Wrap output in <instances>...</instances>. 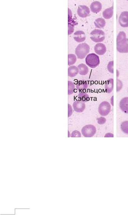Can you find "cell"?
<instances>
[{"label": "cell", "instance_id": "6da1fadb", "mask_svg": "<svg viewBox=\"0 0 128 215\" xmlns=\"http://www.w3.org/2000/svg\"><path fill=\"white\" fill-rule=\"evenodd\" d=\"M117 51L121 53L128 52V39L124 32H120L118 34L117 39Z\"/></svg>", "mask_w": 128, "mask_h": 215}, {"label": "cell", "instance_id": "7a4b0ae2", "mask_svg": "<svg viewBox=\"0 0 128 215\" xmlns=\"http://www.w3.org/2000/svg\"><path fill=\"white\" fill-rule=\"evenodd\" d=\"M90 46L85 43H83L77 46L75 52L78 59H83L90 52Z\"/></svg>", "mask_w": 128, "mask_h": 215}, {"label": "cell", "instance_id": "3957f363", "mask_svg": "<svg viewBox=\"0 0 128 215\" xmlns=\"http://www.w3.org/2000/svg\"><path fill=\"white\" fill-rule=\"evenodd\" d=\"M86 62L90 68H95L100 63L99 57L95 53L89 54L86 58Z\"/></svg>", "mask_w": 128, "mask_h": 215}, {"label": "cell", "instance_id": "277c9868", "mask_svg": "<svg viewBox=\"0 0 128 215\" xmlns=\"http://www.w3.org/2000/svg\"><path fill=\"white\" fill-rule=\"evenodd\" d=\"M90 38L96 42H102L105 38V33L101 30H94L90 33Z\"/></svg>", "mask_w": 128, "mask_h": 215}, {"label": "cell", "instance_id": "5b68a950", "mask_svg": "<svg viewBox=\"0 0 128 215\" xmlns=\"http://www.w3.org/2000/svg\"><path fill=\"white\" fill-rule=\"evenodd\" d=\"M81 132L84 137H92L96 133V129L93 125H87L82 128Z\"/></svg>", "mask_w": 128, "mask_h": 215}, {"label": "cell", "instance_id": "8992f818", "mask_svg": "<svg viewBox=\"0 0 128 215\" xmlns=\"http://www.w3.org/2000/svg\"><path fill=\"white\" fill-rule=\"evenodd\" d=\"M111 109V106L109 102L104 101L99 106L98 111L101 116H105L109 113Z\"/></svg>", "mask_w": 128, "mask_h": 215}, {"label": "cell", "instance_id": "52a82bcc", "mask_svg": "<svg viewBox=\"0 0 128 215\" xmlns=\"http://www.w3.org/2000/svg\"><path fill=\"white\" fill-rule=\"evenodd\" d=\"M77 13L80 17L85 18L90 15V11L88 7L86 6H79L77 10Z\"/></svg>", "mask_w": 128, "mask_h": 215}, {"label": "cell", "instance_id": "ba28073f", "mask_svg": "<svg viewBox=\"0 0 128 215\" xmlns=\"http://www.w3.org/2000/svg\"><path fill=\"white\" fill-rule=\"evenodd\" d=\"M119 22L120 26L124 28L128 27V12H122L120 16Z\"/></svg>", "mask_w": 128, "mask_h": 215}, {"label": "cell", "instance_id": "9c48e42d", "mask_svg": "<svg viewBox=\"0 0 128 215\" xmlns=\"http://www.w3.org/2000/svg\"><path fill=\"white\" fill-rule=\"evenodd\" d=\"M74 111L78 113H82L86 108V105L84 102L76 100L73 105Z\"/></svg>", "mask_w": 128, "mask_h": 215}, {"label": "cell", "instance_id": "30bf717a", "mask_svg": "<svg viewBox=\"0 0 128 215\" xmlns=\"http://www.w3.org/2000/svg\"><path fill=\"white\" fill-rule=\"evenodd\" d=\"M74 38L77 42H83L86 39L85 33L83 31H77L74 33Z\"/></svg>", "mask_w": 128, "mask_h": 215}, {"label": "cell", "instance_id": "8fae6325", "mask_svg": "<svg viewBox=\"0 0 128 215\" xmlns=\"http://www.w3.org/2000/svg\"><path fill=\"white\" fill-rule=\"evenodd\" d=\"M96 54L99 55H102L104 54L106 51L107 48L104 44L103 43H98L96 44L94 48Z\"/></svg>", "mask_w": 128, "mask_h": 215}, {"label": "cell", "instance_id": "7c38bea8", "mask_svg": "<svg viewBox=\"0 0 128 215\" xmlns=\"http://www.w3.org/2000/svg\"><path fill=\"white\" fill-rule=\"evenodd\" d=\"M91 10L93 12L97 13L100 12L102 9V5L100 2L95 1L93 2L90 6Z\"/></svg>", "mask_w": 128, "mask_h": 215}, {"label": "cell", "instance_id": "4fadbf2b", "mask_svg": "<svg viewBox=\"0 0 128 215\" xmlns=\"http://www.w3.org/2000/svg\"><path fill=\"white\" fill-rule=\"evenodd\" d=\"M120 106L123 112L125 113H128V97L123 98L120 100Z\"/></svg>", "mask_w": 128, "mask_h": 215}, {"label": "cell", "instance_id": "5bb4252c", "mask_svg": "<svg viewBox=\"0 0 128 215\" xmlns=\"http://www.w3.org/2000/svg\"><path fill=\"white\" fill-rule=\"evenodd\" d=\"M88 87V84L86 81H79L76 86L77 90L80 92L85 93L86 89Z\"/></svg>", "mask_w": 128, "mask_h": 215}, {"label": "cell", "instance_id": "9a60e30c", "mask_svg": "<svg viewBox=\"0 0 128 215\" xmlns=\"http://www.w3.org/2000/svg\"><path fill=\"white\" fill-rule=\"evenodd\" d=\"M105 88L107 93H110L112 92L113 89V78H110L106 81Z\"/></svg>", "mask_w": 128, "mask_h": 215}, {"label": "cell", "instance_id": "2e32d148", "mask_svg": "<svg viewBox=\"0 0 128 215\" xmlns=\"http://www.w3.org/2000/svg\"><path fill=\"white\" fill-rule=\"evenodd\" d=\"M79 72L82 76L86 75L88 72V68L85 64H81L78 66Z\"/></svg>", "mask_w": 128, "mask_h": 215}, {"label": "cell", "instance_id": "e0dca14e", "mask_svg": "<svg viewBox=\"0 0 128 215\" xmlns=\"http://www.w3.org/2000/svg\"><path fill=\"white\" fill-rule=\"evenodd\" d=\"M79 73L78 68L75 66L70 67L68 69V75L70 77H74Z\"/></svg>", "mask_w": 128, "mask_h": 215}, {"label": "cell", "instance_id": "ac0fdd59", "mask_svg": "<svg viewBox=\"0 0 128 215\" xmlns=\"http://www.w3.org/2000/svg\"><path fill=\"white\" fill-rule=\"evenodd\" d=\"M78 101L83 102L90 101V98L89 95L86 93L80 92L78 95Z\"/></svg>", "mask_w": 128, "mask_h": 215}, {"label": "cell", "instance_id": "d6986e66", "mask_svg": "<svg viewBox=\"0 0 128 215\" xmlns=\"http://www.w3.org/2000/svg\"><path fill=\"white\" fill-rule=\"evenodd\" d=\"M113 14V7L107 8L103 12L104 18L106 19H109L112 17Z\"/></svg>", "mask_w": 128, "mask_h": 215}, {"label": "cell", "instance_id": "ffe728a7", "mask_svg": "<svg viewBox=\"0 0 128 215\" xmlns=\"http://www.w3.org/2000/svg\"><path fill=\"white\" fill-rule=\"evenodd\" d=\"M96 28H102L105 25L106 22L104 19L101 18H99L94 22Z\"/></svg>", "mask_w": 128, "mask_h": 215}, {"label": "cell", "instance_id": "44dd1931", "mask_svg": "<svg viewBox=\"0 0 128 215\" xmlns=\"http://www.w3.org/2000/svg\"><path fill=\"white\" fill-rule=\"evenodd\" d=\"M77 61L76 57L74 54H69L68 55V65H73Z\"/></svg>", "mask_w": 128, "mask_h": 215}, {"label": "cell", "instance_id": "7402d4cb", "mask_svg": "<svg viewBox=\"0 0 128 215\" xmlns=\"http://www.w3.org/2000/svg\"><path fill=\"white\" fill-rule=\"evenodd\" d=\"M68 86V94L69 95H71L74 92L75 87L74 83L71 81H69Z\"/></svg>", "mask_w": 128, "mask_h": 215}, {"label": "cell", "instance_id": "603a6c76", "mask_svg": "<svg viewBox=\"0 0 128 215\" xmlns=\"http://www.w3.org/2000/svg\"><path fill=\"white\" fill-rule=\"evenodd\" d=\"M120 128L123 132L128 134V121H125L122 123Z\"/></svg>", "mask_w": 128, "mask_h": 215}, {"label": "cell", "instance_id": "cb8c5ba5", "mask_svg": "<svg viewBox=\"0 0 128 215\" xmlns=\"http://www.w3.org/2000/svg\"><path fill=\"white\" fill-rule=\"evenodd\" d=\"M71 137L72 138H80L81 137V133L79 131L75 130L72 132L71 134Z\"/></svg>", "mask_w": 128, "mask_h": 215}, {"label": "cell", "instance_id": "d4e9b609", "mask_svg": "<svg viewBox=\"0 0 128 215\" xmlns=\"http://www.w3.org/2000/svg\"><path fill=\"white\" fill-rule=\"evenodd\" d=\"M113 62L110 61L109 63L107 68L109 71L111 73H113Z\"/></svg>", "mask_w": 128, "mask_h": 215}, {"label": "cell", "instance_id": "484cf974", "mask_svg": "<svg viewBox=\"0 0 128 215\" xmlns=\"http://www.w3.org/2000/svg\"><path fill=\"white\" fill-rule=\"evenodd\" d=\"M97 121L98 124H100V125H103L106 122V119L104 117H101L98 118Z\"/></svg>", "mask_w": 128, "mask_h": 215}, {"label": "cell", "instance_id": "4316f807", "mask_svg": "<svg viewBox=\"0 0 128 215\" xmlns=\"http://www.w3.org/2000/svg\"><path fill=\"white\" fill-rule=\"evenodd\" d=\"M123 87L122 82L120 80H117V92L120 91L122 89Z\"/></svg>", "mask_w": 128, "mask_h": 215}, {"label": "cell", "instance_id": "83f0119b", "mask_svg": "<svg viewBox=\"0 0 128 215\" xmlns=\"http://www.w3.org/2000/svg\"><path fill=\"white\" fill-rule=\"evenodd\" d=\"M72 108L71 106L68 104V117H70L72 115Z\"/></svg>", "mask_w": 128, "mask_h": 215}, {"label": "cell", "instance_id": "f1b7e54d", "mask_svg": "<svg viewBox=\"0 0 128 215\" xmlns=\"http://www.w3.org/2000/svg\"><path fill=\"white\" fill-rule=\"evenodd\" d=\"M105 137H113V135L111 133H107L105 136Z\"/></svg>", "mask_w": 128, "mask_h": 215}, {"label": "cell", "instance_id": "f546056e", "mask_svg": "<svg viewBox=\"0 0 128 215\" xmlns=\"http://www.w3.org/2000/svg\"><path fill=\"white\" fill-rule=\"evenodd\" d=\"M113 97H112V98H111V99H112V100H111V102H112V106H113Z\"/></svg>", "mask_w": 128, "mask_h": 215}]
</instances>
